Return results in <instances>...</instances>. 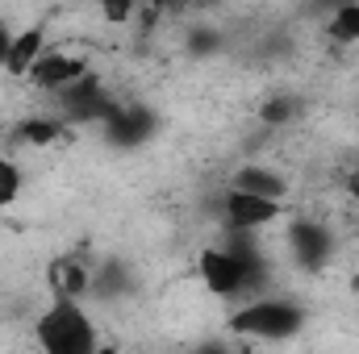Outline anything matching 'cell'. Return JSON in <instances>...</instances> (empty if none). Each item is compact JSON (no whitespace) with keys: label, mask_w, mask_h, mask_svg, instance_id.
Returning <instances> with one entry per match:
<instances>
[{"label":"cell","mask_w":359,"mask_h":354,"mask_svg":"<svg viewBox=\"0 0 359 354\" xmlns=\"http://www.w3.org/2000/svg\"><path fill=\"white\" fill-rule=\"evenodd\" d=\"M196 271H201V279H205V288L213 296H234L251 279V267L243 263L238 255H230V250H205Z\"/></svg>","instance_id":"3957f363"},{"label":"cell","mask_w":359,"mask_h":354,"mask_svg":"<svg viewBox=\"0 0 359 354\" xmlns=\"http://www.w3.org/2000/svg\"><path fill=\"white\" fill-rule=\"evenodd\" d=\"M330 38L334 42H343V46H351V42H359V4H339L334 8V17H330Z\"/></svg>","instance_id":"30bf717a"},{"label":"cell","mask_w":359,"mask_h":354,"mask_svg":"<svg viewBox=\"0 0 359 354\" xmlns=\"http://www.w3.org/2000/svg\"><path fill=\"white\" fill-rule=\"evenodd\" d=\"M42 42H46L42 25H29V29L13 34V42H8V55H4V67H8L13 76H29V67L42 59Z\"/></svg>","instance_id":"8992f818"},{"label":"cell","mask_w":359,"mask_h":354,"mask_svg":"<svg viewBox=\"0 0 359 354\" xmlns=\"http://www.w3.org/2000/svg\"><path fill=\"white\" fill-rule=\"evenodd\" d=\"M8 42H13V29L0 21V63H4V55H8Z\"/></svg>","instance_id":"9a60e30c"},{"label":"cell","mask_w":359,"mask_h":354,"mask_svg":"<svg viewBox=\"0 0 359 354\" xmlns=\"http://www.w3.org/2000/svg\"><path fill=\"white\" fill-rule=\"evenodd\" d=\"M234 187L255 192V196H268V200H284V179L264 171V167H243V171L234 176Z\"/></svg>","instance_id":"9c48e42d"},{"label":"cell","mask_w":359,"mask_h":354,"mask_svg":"<svg viewBox=\"0 0 359 354\" xmlns=\"http://www.w3.org/2000/svg\"><path fill=\"white\" fill-rule=\"evenodd\" d=\"M288 238H292V250H297L305 263H318V259L330 250V242H326V229H322V225H313V221H297Z\"/></svg>","instance_id":"ba28073f"},{"label":"cell","mask_w":359,"mask_h":354,"mask_svg":"<svg viewBox=\"0 0 359 354\" xmlns=\"http://www.w3.org/2000/svg\"><path fill=\"white\" fill-rule=\"evenodd\" d=\"M351 288H355V296H359V275H355V283H351Z\"/></svg>","instance_id":"e0dca14e"},{"label":"cell","mask_w":359,"mask_h":354,"mask_svg":"<svg viewBox=\"0 0 359 354\" xmlns=\"http://www.w3.org/2000/svg\"><path fill=\"white\" fill-rule=\"evenodd\" d=\"M17 138L29 142V146H50V142L59 138V121H25V125L17 129Z\"/></svg>","instance_id":"8fae6325"},{"label":"cell","mask_w":359,"mask_h":354,"mask_svg":"<svg viewBox=\"0 0 359 354\" xmlns=\"http://www.w3.org/2000/svg\"><path fill=\"white\" fill-rule=\"evenodd\" d=\"M301 321H305V313L284 300H255L243 313H234V330L251 334V338H288L301 330Z\"/></svg>","instance_id":"7a4b0ae2"},{"label":"cell","mask_w":359,"mask_h":354,"mask_svg":"<svg viewBox=\"0 0 359 354\" xmlns=\"http://www.w3.org/2000/svg\"><path fill=\"white\" fill-rule=\"evenodd\" d=\"M347 187H351V196H355V200H359V171H355V176H351V183H347Z\"/></svg>","instance_id":"2e32d148"},{"label":"cell","mask_w":359,"mask_h":354,"mask_svg":"<svg viewBox=\"0 0 359 354\" xmlns=\"http://www.w3.org/2000/svg\"><path fill=\"white\" fill-rule=\"evenodd\" d=\"M17 192H21V171H17L8 159H0V208H4V204H13V200H17Z\"/></svg>","instance_id":"7c38bea8"},{"label":"cell","mask_w":359,"mask_h":354,"mask_svg":"<svg viewBox=\"0 0 359 354\" xmlns=\"http://www.w3.org/2000/svg\"><path fill=\"white\" fill-rule=\"evenodd\" d=\"M288 113H292V104H288V100H276V104H268V108H264V121L280 125V121H284Z\"/></svg>","instance_id":"5bb4252c"},{"label":"cell","mask_w":359,"mask_h":354,"mask_svg":"<svg viewBox=\"0 0 359 354\" xmlns=\"http://www.w3.org/2000/svg\"><path fill=\"white\" fill-rule=\"evenodd\" d=\"M38 342L50 354H88L96 351V334L84 309L67 296L55 300V309H46V317L38 321Z\"/></svg>","instance_id":"6da1fadb"},{"label":"cell","mask_w":359,"mask_h":354,"mask_svg":"<svg viewBox=\"0 0 359 354\" xmlns=\"http://www.w3.org/2000/svg\"><path fill=\"white\" fill-rule=\"evenodd\" d=\"M100 8H104V17H109L113 25H121V21H130L134 0H100Z\"/></svg>","instance_id":"4fadbf2b"},{"label":"cell","mask_w":359,"mask_h":354,"mask_svg":"<svg viewBox=\"0 0 359 354\" xmlns=\"http://www.w3.org/2000/svg\"><path fill=\"white\" fill-rule=\"evenodd\" d=\"M46 279H50V292L67 296V300H76V296L88 292V267L80 263V259H55V263L46 267Z\"/></svg>","instance_id":"52a82bcc"},{"label":"cell","mask_w":359,"mask_h":354,"mask_svg":"<svg viewBox=\"0 0 359 354\" xmlns=\"http://www.w3.org/2000/svg\"><path fill=\"white\" fill-rule=\"evenodd\" d=\"M84 71H88L84 55H46V50H42V59L29 67L25 80L38 84V88H67V84H76Z\"/></svg>","instance_id":"5b68a950"},{"label":"cell","mask_w":359,"mask_h":354,"mask_svg":"<svg viewBox=\"0 0 359 354\" xmlns=\"http://www.w3.org/2000/svg\"><path fill=\"white\" fill-rule=\"evenodd\" d=\"M222 208H226V221H230L234 229H259V225H268V221L280 217V200L255 196V192H243V187H234V183H230Z\"/></svg>","instance_id":"277c9868"}]
</instances>
